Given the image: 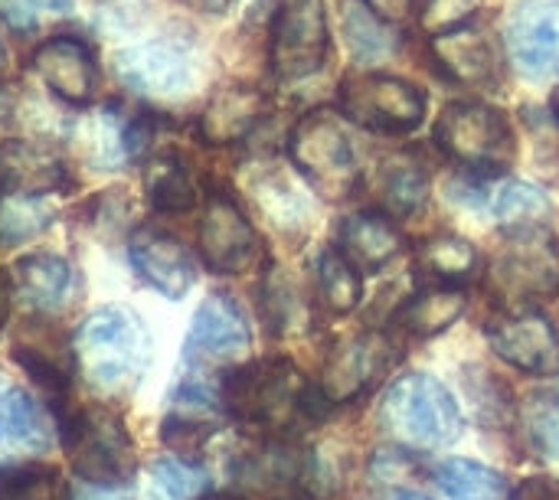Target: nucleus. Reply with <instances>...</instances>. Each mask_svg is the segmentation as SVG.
Wrapping results in <instances>:
<instances>
[{"mask_svg":"<svg viewBox=\"0 0 559 500\" xmlns=\"http://www.w3.org/2000/svg\"><path fill=\"white\" fill-rule=\"evenodd\" d=\"M511 500H559V481L557 478H527L511 491Z\"/></svg>","mask_w":559,"mask_h":500,"instance_id":"4c0bfd02","label":"nucleus"},{"mask_svg":"<svg viewBox=\"0 0 559 500\" xmlns=\"http://www.w3.org/2000/svg\"><path fill=\"white\" fill-rule=\"evenodd\" d=\"M0 16H3L7 26H13V29H29V26L36 23L33 0H0Z\"/></svg>","mask_w":559,"mask_h":500,"instance_id":"58836bf2","label":"nucleus"},{"mask_svg":"<svg viewBox=\"0 0 559 500\" xmlns=\"http://www.w3.org/2000/svg\"><path fill=\"white\" fill-rule=\"evenodd\" d=\"M210 500H236V498H210Z\"/></svg>","mask_w":559,"mask_h":500,"instance_id":"a18cd8bd","label":"nucleus"},{"mask_svg":"<svg viewBox=\"0 0 559 500\" xmlns=\"http://www.w3.org/2000/svg\"><path fill=\"white\" fill-rule=\"evenodd\" d=\"M550 213V203L540 187L524 180H508L495 197V216L508 226H534Z\"/></svg>","mask_w":559,"mask_h":500,"instance_id":"f704fd0d","label":"nucleus"},{"mask_svg":"<svg viewBox=\"0 0 559 500\" xmlns=\"http://www.w3.org/2000/svg\"><path fill=\"white\" fill-rule=\"evenodd\" d=\"M377 200L386 216L406 219L429 200V177L419 160L393 154L377 167Z\"/></svg>","mask_w":559,"mask_h":500,"instance_id":"b1692460","label":"nucleus"},{"mask_svg":"<svg viewBox=\"0 0 559 500\" xmlns=\"http://www.w3.org/2000/svg\"><path fill=\"white\" fill-rule=\"evenodd\" d=\"M33 69L43 79V85L69 105H85L95 98L98 66H95L92 49L75 36L46 39L33 52Z\"/></svg>","mask_w":559,"mask_h":500,"instance_id":"dca6fc26","label":"nucleus"},{"mask_svg":"<svg viewBox=\"0 0 559 500\" xmlns=\"http://www.w3.org/2000/svg\"><path fill=\"white\" fill-rule=\"evenodd\" d=\"M341 98L347 118L377 134H409L426 118V95L413 82L383 72L344 79Z\"/></svg>","mask_w":559,"mask_h":500,"instance_id":"0eeeda50","label":"nucleus"},{"mask_svg":"<svg viewBox=\"0 0 559 500\" xmlns=\"http://www.w3.org/2000/svg\"><path fill=\"white\" fill-rule=\"evenodd\" d=\"M314 288H318V301L331 314H350L364 298L360 269L350 259H344L341 249H324L318 255V262H314Z\"/></svg>","mask_w":559,"mask_h":500,"instance_id":"bb28decb","label":"nucleus"},{"mask_svg":"<svg viewBox=\"0 0 559 500\" xmlns=\"http://www.w3.org/2000/svg\"><path fill=\"white\" fill-rule=\"evenodd\" d=\"M504 43L524 79H550L559 72V0H524L508 26Z\"/></svg>","mask_w":559,"mask_h":500,"instance_id":"9b49d317","label":"nucleus"},{"mask_svg":"<svg viewBox=\"0 0 559 500\" xmlns=\"http://www.w3.org/2000/svg\"><path fill=\"white\" fill-rule=\"evenodd\" d=\"M265 314H269V328H275V331H285L288 324H295L298 298L288 288V282L269 278V285H265Z\"/></svg>","mask_w":559,"mask_h":500,"instance_id":"e433bc0d","label":"nucleus"},{"mask_svg":"<svg viewBox=\"0 0 559 500\" xmlns=\"http://www.w3.org/2000/svg\"><path fill=\"white\" fill-rule=\"evenodd\" d=\"M115 72L131 92L147 95V98L183 95L193 82V62L187 49L170 39H151V43L118 52Z\"/></svg>","mask_w":559,"mask_h":500,"instance_id":"4468645a","label":"nucleus"},{"mask_svg":"<svg viewBox=\"0 0 559 500\" xmlns=\"http://www.w3.org/2000/svg\"><path fill=\"white\" fill-rule=\"evenodd\" d=\"M328 46L324 0H282L272 26V72L282 82H301L324 66Z\"/></svg>","mask_w":559,"mask_h":500,"instance_id":"6e6552de","label":"nucleus"},{"mask_svg":"<svg viewBox=\"0 0 559 500\" xmlns=\"http://www.w3.org/2000/svg\"><path fill=\"white\" fill-rule=\"evenodd\" d=\"M344 39L354 59L360 62H380L396 49V29L367 3V0H347L344 3Z\"/></svg>","mask_w":559,"mask_h":500,"instance_id":"c85d7f7f","label":"nucleus"},{"mask_svg":"<svg viewBox=\"0 0 559 500\" xmlns=\"http://www.w3.org/2000/svg\"><path fill=\"white\" fill-rule=\"evenodd\" d=\"M295 167L328 197H341L357 174V154L347 121L331 108H314L288 134Z\"/></svg>","mask_w":559,"mask_h":500,"instance_id":"423d86ee","label":"nucleus"},{"mask_svg":"<svg viewBox=\"0 0 559 500\" xmlns=\"http://www.w3.org/2000/svg\"><path fill=\"white\" fill-rule=\"evenodd\" d=\"M75 373L102 396H128L151 364V334L124 305L92 311L72 337Z\"/></svg>","mask_w":559,"mask_h":500,"instance_id":"f257e3e1","label":"nucleus"},{"mask_svg":"<svg viewBox=\"0 0 559 500\" xmlns=\"http://www.w3.org/2000/svg\"><path fill=\"white\" fill-rule=\"evenodd\" d=\"M390 341L383 334H360L354 341H347L344 347H337L321 373V393L331 400V406L350 403L354 396H360L393 360L390 354Z\"/></svg>","mask_w":559,"mask_h":500,"instance_id":"f3484780","label":"nucleus"},{"mask_svg":"<svg viewBox=\"0 0 559 500\" xmlns=\"http://www.w3.org/2000/svg\"><path fill=\"white\" fill-rule=\"evenodd\" d=\"M56 210L49 206L46 197H29V193H7L0 197V242H26L39 236L43 229L52 226Z\"/></svg>","mask_w":559,"mask_h":500,"instance_id":"2f4dec72","label":"nucleus"},{"mask_svg":"<svg viewBox=\"0 0 559 500\" xmlns=\"http://www.w3.org/2000/svg\"><path fill=\"white\" fill-rule=\"evenodd\" d=\"M249 344H252V334H249V321L242 308L229 295H210L190 321V331L183 341V364L190 370L226 364L246 354Z\"/></svg>","mask_w":559,"mask_h":500,"instance_id":"9d476101","label":"nucleus"},{"mask_svg":"<svg viewBox=\"0 0 559 500\" xmlns=\"http://www.w3.org/2000/svg\"><path fill=\"white\" fill-rule=\"evenodd\" d=\"M380 500H429L426 495H419V491H406V488H393V491H386Z\"/></svg>","mask_w":559,"mask_h":500,"instance_id":"a19ab883","label":"nucleus"},{"mask_svg":"<svg viewBox=\"0 0 559 500\" xmlns=\"http://www.w3.org/2000/svg\"><path fill=\"white\" fill-rule=\"evenodd\" d=\"M200 255L216 275H239L255 259V229L239 203L223 190H213L206 197V210L200 219Z\"/></svg>","mask_w":559,"mask_h":500,"instance_id":"f8f14e48","label":"nucleus"},{"mask_svg":"<svg viewBox=\"0 0 559 500\" xmlns=\"http://www.w3.org/2000/svg\"><path fill=\"white\" fill-rule=\"evenodd\" d=\"M10 115H13V105H10V98L0 92V131L7 128V121H10Z\"/></svg>","mask_w":559,"mask_h":500,"instance_id":"79ce46f5","label":"nucleus"},{"mask_svg":"<svg viewBox=\"0 0 559 500\" xmlns=\"http://www.w3.org/2000/svg\"><path fill=\"white\" fill-rule=\"evenodd\" d=\"M436 147L465 170L501 174L514 160V131L485 102H452L436 121Z\"/></svg>","mask_w":559,"mask_h":500,"instance_id":"39448f33","label":"nucleus"},{"mask_svg":"<svg viewBox=\"0 0 559 500\" xmlns=\"http://www.w3.org/2000/svg\"><path fill=\"white\" fill-rule=\"evenodd\" d=\"M7 66V46H3V39H0V69Z\"/></svg>","mask_w":559,"mask_h":500,"instance_id":"c03bdc74","label":"nucleus"},{"mask_svg":"<svg viewBox=\"0 0 559 500\" xmlns=\"http://www.w3.org/2000/svg\"><path fill=\"white\" fill-rule=\"evenodd\" d=\"M0 445L7 452L39 455L52 445V429L39 403L0 380Z\"/></svg>","mask_w":559,"mask_h":500,"instance_id":"4be33fe9","label":"nucleus"},{"mask_svg":"<svg viewBox=\"0 0 559 500\" xmlns=\"http://www.w3.org/2000/svg\"><path fill=\"white\" fill-rule=\"evenodd\" d=\"M432 478L452 500H511L504 475L472 459H445L436 465Z\"/></svg>","mask_w":559,"mask_h":500,"instance_id":"cd10ccee","label":"nucleus"},{"mask_svg":"<svg viewBox=\"0 0 559 500\" xmlns=\"http://www.w3.org/2000/svg\"><path fill=\"white\" fill-rule=\"evenodd\" d=\"M187 3H193L203 13H226L236 0H187Z\"/></svg>","mask_w":559,"mask_h":500,"instance_id":"ea45409f","label":"nucleus"},{"mask_svg":"<svg viewBox=\"0 0 559 500\" xmlns=\"http://www.w3.org/2000/svg\"><path fill=\"white\" fill-rule=\"evenodd\" d=\"M219 403L236 422L278 432L292 429L298 419H308V383L295 364L269 357L229 370L219 386Z\"/></svg>","mask_w":559,"mask_h":500,"instance_id":"7ed1b4c3","label":"nucleus"},{"mask_svg":"<svg viewBox=\"0 0 559 500\" xmlns=\"http://www.w3.org/2000/svg\"><path fill=\"white\" fill-rule=\"evenodd\" d=\"M13 295L33 311H59L75 295V269L56 252H29L13 262Z\"/></svg>","mask_w":559,"mask_h":500,"instance_id":"6ab92c4d","label":"nucleus"},{"mask_svg":"<svg viewBox=\"0 0 559 500\" xmlns=\"http://www.w3.org/2000/svg\"><path fill=\"white\" fill-rule=\"evenodd\" d=\"M59 422V439L69 455V465L79 481L102 488V491H118L131 485L134 478V442L124 426V419L105 406H72Z\"/></svg>","mask_w":559,"mask_h":500,"instance_id":"f03ea898","label":"nucleus"},{"mask_svg":"<svg viewBox=\"0 0 559 500\" xmlns=\"http://www.w3.org/2000/svg\"><path fill=\"white\" fill-rule=\"evenodd\" d=\"M69 187V167L52 147H43L36 141H7L0 147V190L49 197Z\"/></svg>","mask_w":559,"mask_h":500,"instance_id":"a211bd4d","label":"nucleus"},{"mask_svg":"<svg viewBox=\"0 0 559 500\" xmlns=\"http://www.w3.org/2000/svg\"><path fill=\"white\" fill-rule=\"evenodd\" d=\"M0 500H75L59 468L46 462L0 465Z\"/></svg>","mask_w":559,"mask_h":500,"instance_id":"c756f323","label":"nucleus"},{"mask_svg":"<svg viewBox=\"0 0 559 500\" xmlns=\"http://www.w3.org/2000/svg\"><path fill=\"white\" fill-rule=\"evenodd\" d=\"M491 350L521 373L554 377L559 373V334L557 328L534 308L498 318L488 328Z\"/></svg>","mask_w":559,"mask_h":500,"instance_id":"ddd939ff","label":"nucleus"},{"mask_svg":"<svg viewBox=\"0 0 559 500\" xmlns=\"http://www.w3.org/2000/svg\"><path fill=\"white\" fill-rule=\"evenodd\" d=\"M481 0H413L416 20L429 36L452 33L478 13Z\"/></svg>","mask_w":559,"mask_h":500,"instance_id":"c9c22d12","label":"nucleus"},{"mask_svg":"<svg viewBox=\"0 0 559 500\" xmlns=\"http://www.w3.org/2000/svg\"><path fill=\"white\" fill-rule=\"evenodd\" d=\"M128 262L138 278L167 301H180L197 282V265L183 242L160 229H138L128 242Z\"/></svg>","mask_w":559,"mask_h":500,"instance_id":"2eb2a0df","label":"nucleus"},{"mask_svg":"<svg viewBox=\"0 0 559 500\" xmlns=\"http://www.w3.org/2000/svg\"><path fill=\"white\" fill-rule=\"evenodd\" d=\"M468 308V298L455 285H439L413 295L400 311V328L413 337H436L449 331Z\"/></svg>","mask_w":559,"mask_h":500,"instance_id":"393cba45","label":"nucleus"},{"mask_svg":"<svg viewBox=\"0 0 559 500\" xmlns=\"http://www.w3.org/2000/svg\"><path fill=\"white\" fill-rule=\"evenodd\" d=\"M491 285L508 301H534L559 291V252L540 226H521L491 265Z\"/></svg>","mask_w":559,"mask_h":500,"instance_id":"1a4fd4ad","label":"nucleus"},{"mask_svg":"<svg viewBox=\"0 0 559 500\" xmlns=\"http://www.w3.org/2000/svg\"><path fill=\"white\" fill-rule=\"evenodd\" d=\"M521 432L527 439V449L554 462L559 459V400L557 396H531L521 413Z\"/></svg>","mask_w":559,"mask_h":500,"instance_id":"72a5a7b5","label":"nucleus"},{"mask_svg":"<svg viewBox=\"0 0 559 500\" xmlns=\"http://www.w3.org/2000/svg\"><path fill=\"white\" fill-rule=\"evenodd\" d=\"M383 429L409 449H445L462 439V409L455 396L429 373L400 377L380 403Z\"/></svg>","mask_w":559,"mask_h":500,"instance_id":"20e7f679","label":"nucleus"},{"mask_svg":"<svg viewBox=\"0 0 559 500\" xmlns=\"http://www.w3.org/2000/svg\"><path fill=\"white\" fill-rule=\"evenodd\" d=\"M151 478L167 500H200L210 491V475L203 465L183 455H164L151 465Z\"/></svg>","mask_w":559,"mask_h":500,"instance_id":"473e14b6","label":"nucleus"},{"mask_svg":"<svg viewBox=\"0 0 559 500\" xmlns=\"http://www.w3.org/2000/svg\"><path fill=\"white\" fill-rule=\"evenodd\" d=\"M144 193L157 213H187L197 203V183L187 164L170 151L151 157L144 170Z\"/></svg>","mask_w":559,"mask_h":500,"instance_id":"a878e982","label":"nucleus"},{"mask_svg":"<svg viewBox=\"0 0 559 500\" xmlns=\"http://www.w3.org/2000/svg\"><path fill=\"white\" fill-rule=\"evenodd\" d=\"M43 3H46V7H56V10H66L72 0H43Z\"/></svg>","mask_w":559,"mask_h":500,"instance_id":"37998d69","label":"nucleus"},{"mask_svg":"<svg viewBox=\"0 0 559 500\" xmlns=\"http://www.w3.org/2000/svg\"><path fill=\"white\" fill-rule=\"evenodd\" d=\"M432 56L439 69L459 85H488L495 79V56L481 33L475 29H452L432 36Z\"/></svg>","mask_w":559,"mask_h":500,"instance_id":"5701e85b","label":"nucleus"},{"mask_svg":"<svg viewBox=\"0 0 559 500\" xmlns=\"http://www.w3.org/2000/svg\"><path fill=\"white\" fill-rule=\"evenodd\" d=\"M419 265L439 285H459V282H465L478 269V252H475V246L468 239L442 233V236H432L419 249Z\"/></svg>","mask_w":559,"mask_h":500,"instance_id":"7c9ffc66","label":"nucleus"},{"mask_svg":"<svg viewBox=\"0 0 559 500\" xmlns=\"http://www.w3.org/2000/svg\"><path fill=\"white\" fill-rule=\"evenodd\" d=\"M265 118V95L249 85H229L210 98L200 115V134L206 144H239Z\"/></svg>","mask_w":559,"mask_h":500,"instance_id":"aec40b11","label":"nucleus"},{"mask_svg":"<svg viewBox=\"0 0 559 500\" xmlns=\"http://www.w3.org/2000/svg\"><path fill=\"white\" fill-rule=\"evenodd\" d=\"M337 249L360 272H377L403 252V233L386 213H354L341 223Z\"/></svg>","mask_w":559,"mask_h":500,"instance_id":"412c9836","label":"nucleus"}]
</instances>
